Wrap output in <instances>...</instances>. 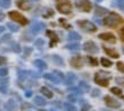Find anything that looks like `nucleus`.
<instances>
[{
  "label": "nucleus",
  "mask_w": 124,
  "mask_h": 111,
  "mask_svg": "<svg viewBox=\"0 0 124 111\" xmlns=\"http://www.w3.org/2000/svg\"><path fill=\"white\" fill-rule=\"evenodd\" d=\"M110 92H113V94L120 96V97H123V93H122V91L118 87H113V89L110 90Z\"/></svg>",
  "instance_id": "obj_15"
},
{
  "label": "nucleus",
  "mask_w": 124,
  "mask_h": 111,
  "mask_svg": "<svg viewBox=\"0 0 124 111\" xmlns=\"http://www.w3.org/2000/svg\"><path fill=\"white\" fill-rule=\"evenodd\" d=\"M83 49H84L86 52H90V53H97L98 52V47L96 45L94 42H92V41L85 42L84 45H83Z\"/></svg>",
  "instance_id": "obj_7"
},
{
  "label": "nucleus",
  "mask_w": 124,
  "mask_h": 111,
  "mask_svg": "<svg viewBox=\"0 0 124 111\" xmlns=\"http://www.w3.org/2000/svg\"><path fill=\"white\" fill-rule=\"evenodd\" d=\"M123 52H124V48H123Z\"/></svg>",
  "instance_id": "obj_34"
},
{
  "label": "nucleus",
  "mask_w": 124,
  "mask_h": 111,
  "mask_svg": "<svg viewBox=\"0 0 124 111\" xmlns=\"http://www.w3.org/2000/svg\"><path fill=\"white\" fill-rule=\"evenodd\" d=\"M117 69L124 73V62H117Z\"/></svg>",
  "instance_id": "obj_21"
},
{
  "label": "nucleus",
  "mask_w": 124,
  "mask_h": 111,
  "mask_svg": "<svg viewBox=\"0 0 124 111\" xmlns=\"http://www.w3.org/2000/svg\"><path fill=\"white\" fill-rule=\"evenodd\" d=\"M60 23H62V24H63L64 26H66V27H70V25H68V24H66V23H65L63 19H60Z\"/></svg>",
  "instance_id": "obj_30"
},
{
  "label": "nucleus",
  "mask_w": 124,
  "mask_h": 111,
  "mask_svg": "<svg viewBox=\"0 0 124 111\" xmlns=\"http://www.w3.org/2000/svg\"><path fill=\"white\" fill-rule=\"evenodd\" d=\"M88 59H89V61H90V63L92 65V66H97L98 65V61L94 59V58H92V57H89Z\"/></svg>",
  "instance_id": "obj_23"
},
{
  "label": "nucleus",
  "mask_w": 124,
  "mask_h": 111,
  "mask_svg": "<svg viewBox=\"0 0 124 111\" xmlns=\"http://www.w3.org/2000/svg\"><path fill=\"white\" fill-rule=\"evenodd\" d=\"M101 65L104 67H110L112 66V62H110V60H108V59H106V58H101Z\"/></svg>",
  "instance_id": "obj_17"
},
{
  "label": "nucleus",
  "mask_w": 124,
  "mask_h": 111,
  "mask_svg": "<svg viewBox=\"0 0 124 111\" xmlns=\"http://www.w3.org/2000/svg\"><path fill=\"white\" fill-rule=\"evenodd\" d=\"M68 39L71 41H79L80 39H81V36H80V34H78L76 32H71L70 35H68Z\"/></svg>",
  "instance_id": "obj_14"
},
{
  "label": "nucleus",
  "mask_w": 124,
  "mask_h": 111,
  "mask_svg": "<svg viewBox=\"0 0 124 111\" xmlns=\"http://www.w3.org/2000/svg\"><path fill=\"white\" fill-rule=\"evenodd\" d=\"M6 62V58H4V57H0V65H2V63Z\"/></svg>",
  "instance_id": "obj_29"
},
{
  "label": "nucleus",
  "mask_w": 124,
  "mask_h": 111,
  "mask_svg": "<svg viewBox=\"0 0 124 111\" xmlns=\"http://www.w3.org/2000/svg\"><path fill=\"white\" fill-rule=\"evenodd\" d=\"M104 50H105V52L107 53V55L110 56V57H113V58H118V57H120L118 53H117L116 51L112 50V49H108V48H106V47H104Z\"/></svg>",
  "instance_id": "obj_13"
},
{
  "label": "nucleus",
  "mask_w": 124,
  "mask_h": 111,
  "mask_svg": "<svg viewBox=\"0 0 124 111\" xmlns=\"http://www.w3.org/2000/svg\"><path fill=\"white\" fill-rule=\"evenodd\" d=\"M1 5L4 7H9L10 6V0H1Z\"/></svg>",
  "instance_id": "obj_24"
},
{
  "label": "nucleus",
  "mask_w": 124,
  "mask_h": 111,
  "mask_svg": "<svg viewBox=\"0 0 124 111\" xmlns=\"http://www.w3.org/2000/svg\"><path fill=\"white\" fill-rule=\"evenodd\" d=\"M4 18H5V15H4V14H1V13H0V21H2Z\"/></svg>",
  "instance_id": "obj_32"
},
{
  "label": "nucleus",
  "mask_w": 124,
  "mask_h": 111,
  "mask_svg": "<svg viewBox=\"0 0 124 111\" xmlns=\"http://www.w3.org/2000/svg\"><path fill=\"white\" fill-rule=\"evenodd\" d=\"M116 82L118 83V84H121V85L124 86V78L123 77H116Z\"/></svg>",
  "instance_id": "obj_27"
},
{
  "label": "nucleus",
  "mask_w": 124,
  "mask_h": 111,
  "mask_svg": "<svg viewBox=\"0 0 124 111\" xmlns=\"http://www.w3.org/2000/svg\"><path fill=\"white\" fill-rule=\"evenodd\" d=\"M41 27H43V25H42L41 23H35L33 26V31L34 32H39V31L41 30Z\"/></svg>",
  "instance_id": "obj_18"
},
{
  "label": "nucleus",
  "mask_w": 124,
  "mask_h": 111,
  "mask_svg": "<svg viewBox=\"0 0 124 111\" xmlns=\"http://www.w3.org/2000/svg\"><path fill=\"white\" fill-rule=\"evenodd\" d=\"M79 44H68L66 45V48L70 49V50H79Z\"/></svg>",
  "instance_id": "obj_20"
},
{
  "label": "nucleus",
  "mask_w": 124,
  "mask_h": 111,
  "mask_svg": "<svg viewBox=\"0 0 124 111\" xmlns=\"http://www.w3.org/2000/svg\"><path fill=\"white\" fill-rule=\"evenodd\" d=\"M8 27H9V28H10V30L13 31V32H16V31L18 30V28H17V26H15L14 24H10V23L8 24Z\"/></svg>",
  "instance_id": "obj_26"
},
{
  "label": "nucleus",
  "mask_w": 124,
  "mask_h": 111,
  "mask_svg": "<svg viewBox=\"0 0 124 111\" xmlns=\"http://www.w3.org/2000/svg\"><path fill=\"white\" fill-rule=\"evenodd\" d=\"M96 9H97V10H96V14H97V15H102V14H105V13H107V10H106L105 8L97 7Z\"/></svg>",
  "instance_id": "obj_19"
},
{
  "label": "nucleus",
  "mask_w": 124,
  "mask_h": 111,
  "mask_svg": "<svg viewBox=\"0 0 124 111\" xmlns=\"http://www.w3.org/2000/svg\"><path fill=\"white\" fill-rule=\"evenodd\" d=\"M0 31H4V27H2V26H0Z\"/></svg>",
  "instance_id": "obj_33"
},
{
  "label": "nucleus",
  "mask_w": 124,
  "mask_h": 111,
  "mask_svg": "<svg viewBox=\"0 0 124 111\" xmlns=\"http://www.w3.org/2000/svg\"><path fill=\"white\" fill-rule=\"evenodd\" d=\"M105 102L108 107L114 108V109H118V108L121 107L120 102H117L115 99H113V97H110V96H108V95L105 96Z\"/></svg>",
  "instance_id": "obj_8"
},
{
  "label": "nucleus",
  "mask_w": 124,
  "mask_h": 111,
  "mask_svg": "<svg viewBox=\"0 0 124 111\" xmlns=\"http://www.w3.org/2000/svg\"><path fill=\"white\" fill-rule=\"evenodd\" d=\"M41 92H42V94H45L47 97H53V93L50 92L47 87H42L41 89Z\"/></svg>",
  "instance_id": "obj_16"
},
{
  "label": "nucleus",
  "mask_w": 124,
  "mask_h": 111,
  "mask_svg": "<svg viewBox=\"0 0 124 111\" xmlns=\"http://www.w3.org/2000/svg\"><path fill=\"white\" fill-rule=\"evenodd\" d=\"M121 22H122L121 16L115 14V13H110V14L106 16L105 18H104V21H102L104 25L108 26V27H116Z\"/></svg>",
  "instance_id": "obj_1"
},
{
  "label": "nucleus",
  "mask_w": 124,
  "mask_h": 111,
  "mask_svg": "<svg viewBox=\"0 0 124 111\" xmlns=\"http://www.w3.org/2000/svg\"><path fill=\"white\" fill-rule=\"evenodd\" d=\"M117 6H118L121 9H123V10H124V0H118V4H117Z\"/></svg>",
  "instance_id": "obj_28"
},
{
  "label": "nucleus",
  "mask_w": 124,
  "mask_h": 111,
  "mask_svg": "<svg viewBox=\"0 0 124 111\" xmlns=\"http://www.w3.org/2000/svg\"><path fill=\"white\" fill-rule=\"evenodd\" d=\"M9 17H10V19H13V21H15V22L19 23V24H22V25H26L27 24V19L24 17V16H22L19 13H17V11L13 10V11H9Z\"/></svg>",
  "instance_id": "obj_4"
},
{
  "label": "nucleus",
  "mask_w": 124,
  "mask_h": 111,
  "mask_svg": "<svg viewBox=\"0 0 124 111\" xmlns=\"http://www.w3.org/2000/svg\"><path fill=\"white\" fill-rule=\"evenodd\" d=\"M17 6L19 7V9H22V10H29L31 8V5L25 1V0H18L17 1Z\"/></svg>",
  "instance_id": "obj_12"
},
{
  "label": "nucleus",
  "mask_w": 124,
  "mask_h": 111,
  "mask_svg": "<svg viewBox=\"0 0 124 111\" xmlns=\"http://www.w3.org/2000/svg\"><path fill=\"white\" fill-rule=\"evenodd\" d=\"M99 39H101V40H104V41L112 42V43H115V42H116V39L114 36V34H112V33H102L99 35Z\"/></svg>",
  "instance_id": "obj_9"
},
{
  "label": "nucleus",
  "mask_w": 124,
  "mask_h": 111,
  "mask_svg": "<svg viewBox=\"0 0 124 111\" xmlns=\"http://www.w3.org/2000/svg\"><path fill=\"white\" fill-rule=\"evenodd\" d=\"M53 15H54V11L51 10V9H48V10L43 14V17H49V16H53Z\"/></svg>",
  "instance_id": "obj_25"
},
{
  "label": "nucleus",
  "mask_w": 124,
  "mask_h": 111,
  "mask_svg": "<svg viewBox=\"0 0 124 111\" xmlns=\"http://www.w3.org/2000/svg\"><path fill=\"white\" fill-rule=\"evenodd\" d=\"M0 5H1V2H0Z\"/></svg>",
  "instance_id": "obj_35"
},
{
  "label": "nucleus",
  "mask_w": 124,
  "mask_h": 111,
  "mask_svg": "<svg viewBox=\"0 0 124 111\" xmlns=\"http://www.w3.org/2000/svg\"><path fill=\"white\" fill-rule=\"evenodd\" d=\"M78 24L80 25V27H81L82 30L86 31V32H96V31H97L96 25H94L92 22H90V21H80Z\"/></svg>",
  "instance_id": "obj_5"
},
{
  "label": "nucleus",
  "mask_w": 124,
  "mask_h": 111,
  "mask_svg": "<svg viewBox=\"0 0 124 111\" xmlns=\"http://www.w3.org/2000/svg\"><path fill=\"white\" fill-rule=\"evenodd\" d=\"M121 36H122V39H123V41H124V27L122 28V31H121Z\"/></svg>",
  "instance_id": "obj_31"
},
{
  "label": "nucleus",
  "mask_w": 124,
  "mask_h": 111,
  "mask_svg": "<svg viewBox=\"0 0 124 111\" xmlns=\"http://www.w3.org/2000/svg\"><path fill=\"white\" fill-rule=\"evenodd\" d=\"M57 9L62 14H70L72 10V5L68 0H58L57 1Z\"/></svg>",
  "instance_id": "obj_3"
},
{
  "label": "nucleus",
  "mask_w": 124,
  "mask_h": 111,
  "mask_svg": "<svg viewBox=\"0 0 124 111\" xmlns=\"http://www.w3.org/2000/svg\"><path fill=\"white\" fill-rule=\"evenodd\" d=\"M71 63H72V66H73V67H76V68L82 67V65H83L82 57H80V56H76V57H74V58L71 60Z\"/></svg>",
  "instance_id": "obj_10"
},
{
  "label": "nucleus",
  "mask_w": 124,
  "mask_h": 111,
  "mask_svg": "<svg viewBox=\"0 0 124 111\" xmlns=\"http://www.w3.org/2000/svg\"><path fill=\"white\" fill-rule=\"evenodd\" d=\"M47 35H48V36L50 37V40H51V42H50V47H54V45L58 42L57 34L55 33V32H53V31H47Z\"/></svg>",
  "instance_id": "obj_11"
},
{
  "label": "nucleus",
  "mask_w": 124,
  "mask_h": 111,
  "mask_svg": "<svg viewBox=\"0 0 124 111\" xmlns=\"http://www.w3.org/2000/svg\"><path fill=\"white\" fill-rule=\"evenodd\" d=\"M76 7L80 8L82 11H90L91 10V2L88 1V0H80L79 2H76Z\"/></svg>",
  "instance_id": "obj_6"
},
{
  "label": "nucleus",
  "mask_w": 124,
  "mask_h": 111,
  "mask_svg": "<svg viewBox=\"0 0 124 111\" xmlns=\"http://www.w3.org/2000/svg\"><path fill=\"white\" fill-rule=\"evenodd\" d=\"M35 65L39 66L40 68H45L46 67V63L43 62V61H41V60H37V61H35Z\"/></svg>",
  "instance_id": "obj_22"
},
{
  "label": "nucleus",
  "mask_w": 124,
  "mask_h": 111,
  "mask_svg": "<svg viewBox=\"0 0 124 111\" xmlns=\"http://www.w3.org/2000/svg\"><path fill=\"white\" fill-rule=\"evenodd\" d=\"M109 79H110V74L107 73V71H98L94 75V82L98 85L104 86V87L108 85Z\"/></svg>",
  "instance_id": "obj_2"
}]
</instances>
